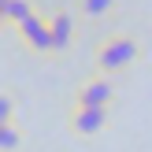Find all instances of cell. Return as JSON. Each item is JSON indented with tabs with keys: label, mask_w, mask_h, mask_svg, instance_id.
Wrapping results in <instances>:
<instances>
[{
	"label": "cell",
	"mask_w": 152,
	"mask_h": 152,
	"mask_svg": "<svg viewBox=\"0 0 152 152\" xmlns=\"http://www.w3.org/2000/svg\"><path fill=\"white\" fill-rule=\"evenodd\" d=\"M30 11H34V0H0V22L7 30H15Z\"/></svg>",
	"instance_id": "cell-6"
},
{
	"label": "cell",
	"mask_w": 152,
	"mask_h": 152,
	"mask_svg": "<svg viewBox=\"0 0 152 152\" xmlns=\"http://www.w3.org/2000/svg\"><path fill=\"white\" fill-rule=\"evenodd\" d=\"M115 7H119V0H78V15H86V19H104Z\"/></svg>",
	"instance_id": "cell-7"
},
{
	"label": "cell",
	"mask_w": 152,
	"mask_h": 152,
	"mask_svg": "<svg viewBox=\"0 0 152 152\" xmlns=\"http://www.w3.org/2000/svg\"><path fill=\"white\" fill-rule=\"evenodd\" d=\"M48 26H52V45H56V52H67L74 45V15L67 11V7H59V11L48 15Z\"/></svg>",
	"instance_id": "cell-5"
},
{
	"label": "cell",
	"mask_w": 152,
	"mask_h": 152,
	"mask_svg": "<svg viewBox=\"0 0 152 152\" xmlns=\"http://www.w3.org/2000/svg\"><path fill=\"white\" fill-rule=\"evenodd\" d=\"M119 96L115 89V78H108V74L93 71L89 78L78 82V89H74V104H86V108H111Z\"/></svg>",
	"instance_id": "cell-3"
},
{
	"label": "cell",
	"mask_w": 152,
	"mask_h": 152,
	"mask_svg": "<svg viewBox=\"0 0 152 152\" xmlns=\"http://www.w3.org/2000/svg\"><path fill=\"white\" fill-rule=\"evenodd\" d=\"M111 108H86V104H71L67 111V126H71L74 137H96V134L108 126Z\"/></svg>",
	"instance_id": "cell-4"
},
{
	"label": "cell",
	"mask_w": 152,
	"mask_h": 152,
	"mask_svg": "<svg viewBox=\"0 0 152 152\" xmlns=\"http://www.w3.org/2000/svg\"><path fill=\"white\" fill-rule=\"evenodd\" d=\"M15 37H19V45L26 52H34V56H56V45H52V26H48V15L45 11H30L26 19L19 22V26L11 30Z\"/></svg>",
	"instance_id": "cell-2"
},
{
	"label": "cell",
	"mask_w": 152,
	"mask_h": 152,
	"mask_svg": "<svg viewBox=\"0 0 152 152\" xmlns=\"http://www.w3.org/2000/svg\"><path fill=\"white\" fill-rule=\"evenodd\" d=\"M15 119V100L11 93H0V123H11Z\"/></svg>",
	"instance_id": "cell-9"
},
{
	"label": "cell",
	"mask_w": 152,
	"mask_h": 152,
	"mask_svg": "<svg viewBox=\"0 0 152 152\" xmlns=\"http://www.w3.org/2000/svg\"><path fill=\"white\" fill-rule=\"evenodd\" d=\"M19 141H22V130H19V123H0V152H15L19 148Z\"/></svg>",
	"instance_id": "cell-8"
},
{
	"label": "cell",
	"mask_w": 152,
	"mask_h": 152,
	"mask_svg": "<svg viewBox=\"0 0 152 152\" xmlns=\"http://www.w3.org/2000/svg\"><path fill=\"white\" fill-rule=\"evenodd\" d=\"M137 59H141V45H137V37H130V34H108L100 45H96V52H93L96 71L108 74V78L126 74Z\"/></svg>",
	"instance_id": "cell-1"
}]
</instances>
